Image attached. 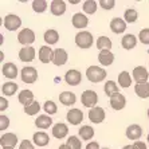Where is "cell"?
<instances>
[{"mask_svg": "<svg viewBox=\"0 0 149 149\" xmlns=\"http://www.w3.org/2000/svg\"><path fill=\"white\" fill-rule=\"evenodd\" d=\"M142 136V128L140 125L137 124H133V125H129L126 128V137L132 141H139L140 137Z\"/></svg>", "mask_w": 149, "mask_h": 149, "instance_id": "cell-12", "label": "cell"}, {"mask_svg": "<svg viewBox=\"0 0 149 149\" xmlns=\"http://www.w3.org/2000/svg\"><path fill=\"white\" fill-rule=\"evenodd\" d=\"M17 89L19 87H17V85L15 82H6L1 86V93H3V95H8L10 97V95H14L16 93Z\"/></svg>", "mask_w": 149, "mask_h": 149, "instance_id": "cell-33", "label": "cell"}, {"mask_svg": "<svg viewBox=\"0 0 149 149\" xmlns=\"http://www.w3.org/2000/svg\"><path fill=\"white\" fill-rule=\"evenodd\" d=\"M10 126V118L6 117L4 114L0 116V130L3 132V130H6V129Z\"/></svg>", "mask_w": 149, "mask_h": 149, "instance_id": "cell-43", "label": "cell"}, {"mask_svg": "<svg viewBox=\"0 0 149 149\" xmlns=\"http://www.w3.org/2000/svg\"><path fill=\"white\" fill-rule=\"evenodd\" d=\"M38 56L42 63H50V62H52V58H54V50L47 45L42 46L40 49H39Z\"/></svg>", "mask_w": 149, "mask_h": 149, "instance_id": "cell-9", "label": "cell"}, {"mask_svg": "<svg viewBox=\"0 0 149 149\" xmlns=\"http://www.w3.org/2000/svg\"><path fill=\"white\" fill-rule=\"evenodd\" d=\"M65 81L70 86H77V85H79L82 82V74L78 70H69L66 75H65Z\"/></svg>", "mask_w": 149, "mask_h": 149, "instance_id": "cell-10", "label": "cell"}, {"mask_svg": "<svg viewBox=\"0 0 149 149\" xmlns=\"http://www.w3.org/2000/svg\"><path fill=\"white\" fill-rule=\"evenodd\" d=\"M79 136H81V139L85 140V141H90L91 139H93V136H94V129L91 128L90 125H83V126H81L79 129Z\"/></svg>", "mask_w": 149, "mask_h": 149, "instance_id": "cell-31", "label": "cell"}, {"mask_svg": "<svg viewBox=\"0 0 149 149\" xmlns=\"http://www.w3.org/2000/svg\"><path fill=\"white\" fill-rule=\"evenodd\" d=\"M69 59V54L65 49H56L54 50V58H52V63L55 66H63L67 63Z\"/></svg>", "mask_w": 149, "mask_h": 149, "instance_id": "cell-11", "label": "cell"}, {"mask_svg": "<svg viewBox=\"0 0 149 149\" xmlns=\"http://www.w3.org/2000/svg\"><path fill=\"white\" fill-rule=\"evenodd\" d=\"M111 46H113V43H111V40L108 38V36H102V35H101L100 38L97 39V49L100 50V51L110 50Z\"/></svg>", "mask_w": 149, "mask_h": 149, "instance_id": "cell-32", "label": "cell"}, {"mask_svg": "<svg viewBox=\"0 0 149 149\" xmlns=\"http://www.w3.org/2000/svg\"><path fill=\"white\" fill-rule=\"evenodd\" d=\"M137 19H139V14H137V11L134 8H128L125 11L124 20L126 23H134V22H137Z\"/></svg>", "mask_w": 149, "mask_h": 149, "instance_id": "cell-36", "label": "cell"}, {"mask_svg": "<svg viewBox=\"0 0 149 149\" xmlns=\"http://www.w3.org/2000/svg\"><path fill=\"white\" fill-rule=\"evenodd\" d=\"M148 118H149V109H148Z\"/></svg>", "mask_w": 149, "mask_h": 149, "instance_id": "cell-52", "label": "cell"}, {"mask_svg": "<svg viewBox=\"0 0 149 149\" xmlns=\"http://www.w3.org/2000/svg\"><path fill=\"white\" fill-rule=\"evenodd\" d=\"M117 81L122 89H128V87H130V85H132V77H130V74H129L128 71H121V73L118 74Z\"/></svg>", "mask_w": 149, "mask_h": 149, "instance_id": "cell-30", "label": "cell"}, {"mask_svg": "<svg viewBox=\"0 0 149 149\" xmlns=\"http://www.w3.org/2000/svg\"><path fill=\"white\" fill-rule=\"evenodd\" d=\"M1 149H15V148H11V146H6V148H1Z\"/></svg>", "mask_w": 149, "mask_h": 149, "instance_id": "cell-50", "label": "cell"}, {"mask_svg": "<svg viewBox=\"0 0 149 149\" xmlns=\"http://www.w3.org/2000/svg\"><path fill=\"white\" fill-rule=\"evenodd\" d=\"M81 102L83 104L85 108H95V105L98 104V94L94 90H85L81 95Z\"/></svg>", "mask_w": 149, "mask_h": 149, "instance_id": "cell-3", "label": "cell"}, {"mask_svg": "<svg viewBox=\"0 0 149 149\" xmlns=\"http://www.w3.org/2000/svg\"><path fill=\"white\" fill-rule=\"evenodd\" d=\"M32 141H34L35 145L38 146H46L50 142V137L45 132H36L32 136Z\"/></svg>", "mask_w": 149, "mask_h": 149, "instance_id": "cell-27", "label": "cell"}, {"mask_svg": "<svg viewBox=\"0 0 149 149\" xmlns=\"http://www.w3.org/2000/svg\"><path fill=\"white\" fill-rule=\"evenodd\" d=\"M110 106L114 110H122L126 106V98L124 97V94L117 93L113 97H110Z\"/></svg>", "mask_w": 149, "mask_h": 149, "instance_id": "cell-14", "label": "cell"}, {"mask_svg": "<svg viewBox=\"0 0 149 149\" xmlns=\"http://www.w3.org/2000/svg\"><path fill=\"white\" fill-rule=\"evenodd\" d=\"M58 149H70V148L67 146V144H62V145H59Z\"/></svg>", "mask_w": 149, "mask_h": 149, "instance_id": "cell-48", "label": "cell"}, {"mask_svg": "<svg viewBox=\"0 0 149 149\" xmlns=\"http://www.w3.org/2000/svg\"><path fill=\"white\" fill-rule=\"evenodd\" d=\"M67 133H69V128L63 122H58L56 125L52 126V136L55 139H65L67 136Z\"/></svg>", "mask_w": 149, "mask_h": 149, "instance_id": "cell-22", "label": "cell"}, {"mask_svg": "<svg viewBox=\"0 0 149 149\" xmlns=\"http://www.w3.org/2000/svg\"><path fill=\"white\" fill-rule=\"evenodd\" d=\"M39 110H40V105H39L38 101H34L31 105H28V106H26V108H24V113L27 116H35V114H38Z\"/></svg>", "mask_w": 149, "mask_h": 149, "instance_id": "cell-38", "label": "cell"}, {"mask_svg": "<svg viewBox=\"0 0 149 149\" xmlns=\"http://www.w3.org/2000/svg\"><path fill=\"white\" fill-rule=\"evenodd\" d=\"M105 117H106L105 110L102 108H100V106H95V108L89 110V120L93 124H101L105 120Z\"/></svg>", "mask_w": 149, "mask_h": 149, "instance_id": "cell-8", "label": "cell"}, {"mask_svg": "<svg viewBox=\"0 0 149 149\" xmlns=\"http://www.w3.org/2000/svg\"><path fill=\"white\" fill-rule=\"evenodd\" d=\"M104 90H105V94H106L108 97H113L114 94L120 93V90H118V86H117V83L113 82V81H108V82L105 83Z\"/></svg>", "mask_w": 149, "mask_h": 149, "instance_id": "cell-35", "label": "cell"}, {"mask_svg": "<svg viewBox=\"0 0 149 149\" xmlns=\"http://www.w3.org/2000/svg\"><path fill=\"white\" fill-rule=\"evenodd\" d=\"M19 149H35V146L30 140H23L19 145Z\"/></svg>", "mask_w": 149, "mask_h": 149, "instance_id": "cell-44", "label": "cell"}, {"mask_svg": "<svg viewBox=\"0 0 149 149\" xmlns=\"http://www.w3.org/2000/svg\"><path fill=\"white\" fill-rule=\"evenodd\" d=\"M132 77H133V79H134L136 85L137 83H145L149 78V73L144 66H137L133 69Z\"/></svg>", "mask_w": 149, "mask_h": 149, "instance_id": "cell-7", "label": "cell"}, {"mask_svg": "<svg viewBox=\"0 0 149 149\" xmlns=\"http://www.w3.org/2000/svg\"><path fill=\"white\" fill-rule=\"evenodd\" d=\"M32 10L38 14H42L47 10V1L46 0H34L32 1Z\"/></svg>", "mask_w": 149, "mask_h": 149, "instance_id": "cell-37", "label": "cell"}, {"mask_svg": "<svg viewBox=\"0 0 149 149\" xmlns=\"http://www.w3.org/2000/svg\"><path fill=\"white\" fill-rule=\"evenodd\" d=\"M43 110L46 111V114H55L58 111V106L54 101H46L45 105H43Z\"/></svg>", "mask_w": 149, "mask_h": 149, "instance_id": "cell-39", "label": "cell"}, {"mask_svg": "<svg viewBox=\"0 0 149 149\" xmlns=\"http://www.w3.org/2000/svg\"><path fill=\"white\" fill-rule=\"evenodd\" d=\"M146 140H148V142H149V134H148V137H146Z\"/></svg>", "mask_w": 149, "mask_h": 149, "instance_id": "cell-51", "label": "cell"}, {"mask_svg": "<svg viewBox=\"0 0 149 149\" xmlns=\"http://www.w3.org/2000/svg\"><path fill=\"white\" fill-rule=\"evenodd\" d=\"M110 30L114 34H124L126 30V22L122 17H113L110 20Z\"/></svg>", "mask_w": 149, "mask_h": 149, "instance_id": "cell-17", "label": "cell"}, {"mask_svg": "<svg viewBox=\"0 0 149 149\" xmlns=\"http://www.w3.org/2000/svg\"><path fill=\"white\" fill-rule=\"evenodd\" d=\"M86 149H101V148H100V144H98L97 141H91L86 145Z\"/></svg>", "mask_w": 149, "mask_h": 149, "instance_id": "cell-47", "label": "cell"}, {"mask_svg": "<svg viewBox=\"0 0 149 149\" xmlns=\"http://www.w3.org/2000/svg\"><path fill=\"white\" fill-rule=\"evenodd\" d=\"M98 4H100L101 8H104V10H111V8H114L116 1L114 0H101Z\"/></svg>", "mask_w": 149, "mask_h": 149, "instance_id": "cell-42", "label": "cell"}, {"mask_svg": "<svg viewBox=\"0 0 149 149\" xmlns=\"http://www.w3.org/2000/svg\"><path fill=\"white\" fill-rule=\"evenodd\" d=\"M7 108H8V101L4 97H0V110L4 111Z\"/></svg>", "mask_w": 149, "mask_h": 149, "instance_id": "cell-45", "label": "cell"}, {"mask_svg": "<svg viewBox=\"0 0 149 149\" xmlns=\"http://www.w3.org/2000/svg\"><path fill=\"white\" fill-rule=\"evenodd\" d=\"M102 149H109V148H102Z\"/></svg>", "mask_w": 149, "mask_h": 149, "instance_id": "cell-53", "label": "cell"}, {"mask_svg": "<svg viewBox=\"0 0 149 149\" xmlns=\"http://www.w3.org/2000/svg\"><path fill=\"white\" fill-rule=\"evenodd\" d=\"M59 101L65 106H71L77 102V95L71 91H63V93L59 94Z\"/></svg>", "mask_w": 149, "mask_h": 149, "instance_id": "cell-24", "label": "cell"}, {"mask_svg": "<svg viewBox=\"0 0 149 149\" xmlns=\"http://www.w3.org/2000/svg\"><path fill=\"white\" fill-rule=\"evenodd\" d=\"M43 39H45V42L47 43V46L55 45L56 42L59 40V32L56 31V30H54V28H49V30L45 32V35H43Z\"/></svg>", "mask_w": 149, "mask_h": 149, "instance_id": "cell-28", "label": "cell"}, {"mask_svg": "<svg viewBox=\"0 0 149 149\" xmlns=\"http://www.w3.org/2000/svg\"><path fill=\"white\" fill-rule=\"evenodd\" d=\"M83 12L87 15H93L95 14V11L98 8V3L95 0H86V1H83Z\"/></svg>", "mask_w": 149, "mask_h": 149, "instance_id": "cell-34", "label": "cell"}, {"mask_svg": "<svg viewBox=\"0 0 149 149\" xmlns=\"http://www.w3.org/2000/svg\"><path fill=\"white\" fill-rule=\"evenodd\" d=\"M1 74H3L6 78L8 79H15L17 77V67L15 63L12 62H7L4 63L3 67H1Z\"/></svg>", "mask_w": 149, "mask_h": 149, "instance_id": "cell-16", "label": "cell"}, {"mask_svg": "<svg viewBox=\"0 0 149 149\" xmlns=\"http://www.w3.org/2000/svg\"><path fill=\"white\" fill-rule=\"evenodd\" d=\"M20 78L24 83H34L38 79V71L32 66L23 67L20 71Z\"/></svg>", "mask_w": 149, "mask_h": 149, "instance_id": "cell-6", "label": "cell"}, {"mask_svg": "<svg viewBox=\"0 0 149 149\" xmlns=\"http://www.w3.org/2000/svg\"><path fill=\"white\" fill-rule=\"evenodd\" d=\"M106 75H108L106 70L102 69V67H100V66H90V67H87V70H86L87 79L90 81V82H93V83L102 82V81L106 78Z\"/></svg>", "mask_w": 149, "mask_h": 149, "instance_id": "cell-1", "label": "cell"}, {"mask_svg": "<svg viewBox=\"0 0 149 149\" xmlns=\"http://www.w3.org/2000/svg\"><path fill=\"white\" fill-rule=\"evenodd\" d=\"M16 144H17V136L14 134V133H4L0 137V145H1V148H6V146L14 148Z\"/></svg>", "mask_w": 149, "mask_h": 149, "instance_id": "cell-20", "label": "cell"}, {"mask_svg": "<svg viewBox=\"0 0 149 149\" xmlns=\"http://www.w3.org/2000/svg\"><path fill=\"white\" fill-rule=\"evenodd\" d=\"M67 121L70 122L71 125H79L81 122L83 121V113L81 109H71V110L67 111L66 114Z\"/></svg>", "mask_w": 149, "mask_h": 149, "instance_id": "cell-13", "label": "cell"}, {"mask_svg": "<svg viewBox=\"0 0 149 149\" xmlns=\"http://www.w3.org/2000/svg\"><path fill=\"white\" fill-rule=\"evenodd\" d=\"M133 149H146L145 142H142V141H136L134 144H133Z\"/></svg>", "mask_w": 149, "mask_h": 149, "instance_id": "cell-46", "label": "cell"}, {"mask_svg": "<svg viewBox=\"0 0 149 149\" xmlns=\"http://www.w3.org/2000/svg\"><path fill=\"white\" fill-rule=\"evenodd\" d=\"M35 49L31 46H27V47H23L19 51V59L22 62H32L35 59Z\"/></svg>", "mask_w": 149, "mask_h": 149, "instance_id": "cell-19", "label": "cell"}, {"mask_svg": "<svg viewBox=\"0 0 149 149\" xmlns=\"http://www.w3.org/2000/svg\"><path fill=\"white\" fill-rule=\"evenodd\" d=\"M93 34L89 31H79L75 35V45L82 50H87L93 46Z\"/></svg>", "mask_w": 149, "mask_h": 149, "instance_id": "cell-2", "label": "cell"}, {"mask_svg": "<svg viewBox=\"0 0 149 149\" xmlns=\"http://www.w3.org/2000/svg\"><path fill=\"white\" fill-rule=\"evenodd\" d=\"M137 45V38L133 34H126L124 35V38L121 39V46L125 50H132Z\"/></svg>", "mask_w": 149, "mask_h": 149, "instance_id": "cell-26", "label": "cell"}, {"mask_svg": "<svg viewBox=\"0 0 149 149\" xmlns=\"http://www.w3.org/2000/svg\"><path fill=\"white\" fill-rule=\"evenodd\" d=\"M52 125V118L47 114H40L38 116V118L35 120V126H38L39 129H49Z\"/></svg>", "mask_w": 149, "mask_h": 149, "instance_id": "cell-25", "label": "cell"}, {"mask_svg": "<svg viewBox=\"0 0 149 149\" xmlns=\"http://www.w3.org/2000/svg\"><path fill=\"white\" fill-rule=\"evenodd\" d=\"M17 100H19V102H20L23 106H28V105H31L32 102H34V93H32L31 90H22L20 93H19V95H17Z\"/></svg>", "mask_w": 149, "mask_h": 149, "instance_id": "cell-23", "label": "cell"}, {"mask_svg": "<svg viewBox=\"0 0 149 149\" xmlns=\"http://www.w3.org/2000/svg\"><path fill=\"white\" fill-rule=\"evenodd\" d=\"M3 24L8 31H16L17 28L22 26V19L15 14H8L4 16Z\"/></svg>", "mask_w": 149, "mask_h": 149, "instance_id": "cell-4", "label": "cell"}, {"mask_svg": "<svg viewBox=\"0 0 149 149\" xmlns=\"http://www.w3.org/2000/svg\"><path fill=\"white\" fill-rule=\"evenodd\" d=\"M122 149H133V145H125Z\"/></svg>", "mask_w": 149, "mask_h": 149, "instance_id": "cell-49", "label": "cell"}, {"mask_svg": "<svg viewBox=\"0 0 149 149\" xmlns=\"http://www.w3.org/2000/svg\"><path fill=\"white\" fill-rule=\"evenodd\" d=\"M134 91H136V94H137V97L149 98V82L137 83L134 86Z\"/></svg>", "mask_w": 149, "mask_h": 149, "instance_id": "cell-29", "label": "cell"}, {"mask_svg": "<svg viewBox=\"0 0 149 149\" xmlns=\"http://www.w3.org/2000/svg\"><path fill=\"white\" fill-rule=\"evenodd\" d=\"M66 3L63 0H52L51 4H50V11L55 16H62L66 12Z\"/></svg>", "mask_w": 149, "mask_h": 149, "instance_id": "cell-15", "label": "cell"}, {"mask_svg": "<svg viewBox=\"0 0 149 149\" xmlns=\"http://www.w3.org/2000/svg\"><path fill=\"white\" fill-rule=\"evenodd\" d=\"M71 23L75 28H86L87 24H89V17L85 14H81V12H77V14L73 15L71 17Z\"/></svg>", "mask_w": 149, "mask_h": 149, "instance_id": "cell-18", "label": "cell"}, {"mask_svg": "<svg viewBox=\"0 0 149 149\" xmlns=\"http://www.w3.org/2000/svg\"><path fill=\"white\" fill-rule=\"evenodd\" d=\"M98 62L102 66H110L114 62V54L110 50H105V51H100L98 54Z\"/></svg>", "mask_w": 149, "mask_h": 149, "instance_id": "cell-21", "label": "cell"}, {"mask_svg": "<svg viewBox=\"0 0 149 149\" xmlns=\"http://www.w3.org/2000/svg\"><path fill=\"white\" fill-rule=\"evenodd\" d=\"M139 39L142 45H149V28H144L140 31Z\"/></svg>", "mask_w": 149, "mask_h": 149, "instance_id": "cell-41", "label": "cell"}, {"mask_svg": "<svg viewBox=\"0 0 149 149\" xmlns=\"http://www.w3.org/2000/svg\"><path fill=\"white\" fill-rule=\"evenodd\" d=\"M17 42L23 45L24 47L32 45L35 42V32L32 31L31 28H23L19 34H17Z\"/></svg>", "mask_w": 149, "mask_h": 149, "instance_id": "cell-5", "label": "cell"}, {"mask_svg": "<svg viewBox=\"0 0 149 149\" xmlns=\"http://www.w3.org/2000/svg\"><path fill=\"white\" fill-rule=\"evenodd\" d=\"M66 144L70 149H81L82 148V142H81V140L78 139L77 136H70L69 139H67Z\"/></svg>", "mask_w": 149, "mask_h": 149, "instance_id": "cell-40", "label": "cell"}]
</instances>
